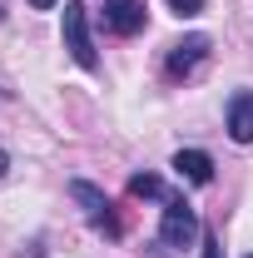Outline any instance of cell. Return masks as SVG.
I'll use <instances>...</instances> for the list:
<instances>
[{"label":"cell","instance_id":"cell-2","mask_svg":"<svg viewBox=\"0 0 253 258\" xmlns=\"http://www.w3.org/2000/svg\"><path fill=\"white\" fill-rule=\"evenodd\" d=\"M60 35H65V50H70V60L80 64V70H95V64H99L95 40H90V15H85V5H80V0H70V5H65Z\"/></svg>","mask_w":253,"mask_h":258},{"label":"cell","instance_id":"cell-4","mask_svg":"<svg viewBox=\"0 0 253 258\" xmlns=\"http://www.w3.org/2000/svg\"><path fill=\"white\" fill-rule=\"evenodd\" d=\"M209 50H214L209 35H184V40H174L169 55H164V75H169V80H189L194 70L209 60Z\"/></svg>","mask_w":253,"mask_h":258},{"label":"cell","instance_id":"cell-9","mask_svg":"<svg viewBox=\"0 0 253 258\" xmlns=\"http://www.w3.org/2000/svg\"><path fill=\"white\" fill-rule=\"evenodd\" d=\"M169 10L179 20H189V15H204V0H169Z\"/></svg>","mask_w":253,"mask_h":258},{"label":"cell","instance_id":"cell-7","mask_svg":"<svg viewBox=\"0 0 253 258\" xmlns=\"http://www.w3.org/2000/svg\"><path fill=\"white\" fill-rule=\"evenodd\" d=\"M228 134L238 144H253V95H233L228 99Z\"/></svg>","mask_w":253,"mask_h":258},{"label":"cell","instance_id":"cell-12","mask_svg":"<svg viewBox=\"0 0 253 258\" xmlns=\"http://www.w3.org/2000/svg\"><path fill=\"white\" fill-rule=\"evenodd\" d=\"M5 169H10V154H5V149H0V174H5Z\"/></svg>","mask_w":253,"mask_h":258},{"label":"cell","instance_id":"cell-13","mask_svg":"<svg viewBox=\"0 0 253 258\" xmlns=\"http://www.w3.org/2000/svg\"><path fill=\"white\" fill-rule=\"evenodd\" d=\"M248 258H253V253H248Z\"/></svg>","mask_w":253,"mask_h":258},{"label":"cell","instance_id":"cell-8","mask_svg":"<svg viewBox=\"0 0 253 258\" xmlns=\"http://www.w3.org/2000/svg\"><path fill=\"white\" fill-rule=\"evenodd\" d=\"M129 194H134V199H169L154 174H134V179H129Z\"/></svg>","mask_w":253,"mask_h":258},{"label":"cell","instance_id":"cell-6","mask_svg":"<svg viewBox=\"0 0 253 258\" xmlns=\"http://www.w3.org/2000/svg\"><path fill=\"white\" fill-rule=\"evenodd\" d=\"M174 174L189 179V184H214V159L204 149H179L174 154Z\"/></svg>","mask_w":253,"mask_h":258},{"label":"cell","instance_id":"cell-1","mask_svg":"<svg viewBox=\"0 0 253 258\" xmlns=\"http://www.w3.org/2000/svg\"><path fill=\"white\" fill-rule=\"evenodd\" d=\"M194 238H204V224H199L194 204L179 199V194H169L164 199V219H159V243L164 248H189Z\"/></svg>","mask_w":253,"mask_h":258},{"label":"cell","instance_id":"cell-3","mask_svg":"<svg viewBox=\"0 0 253 258\" xmlns=\"http://www.w3.org/2000/svg\"><path fill=\"white\" fill-rule=\"evenodd\" d=\"M70 199H75V204L85 209V219H90V228H95V233H104V238H119V233H124L119 214H114V204H109V199H104L95 184L75 179V184H70Z\"/></svg>","mask_w":253,"mask_h":258},{"label":"cell","instance_id":"cell-11","mask_svg":"<svg viewBox=\"0 0 253 258\" xmlns=\"http://www.w3.org/2000/svg\"><path fill=\"white\" fill-rule=\"evenodd\" d=\"M30 5H35V10H50V5H55V0H30Z\"/></svg>","mask_w":253,"mask_h":258},{"label":"cell","instance_id":"cell-5","mask_svg":"<svg viewBox=\"0 0 253 258\" xmlns=\"http://www.w3.org/2000/svg\"><path fill=\"white\" fill-rule=\"evenodd\" d=\"M149 20V5L144 0H104V30L109 35H139Z\"/></svg>","mask_w":253,"mask_h":258},{"label":"cell","instance_id":"cell-10","mask_svg":"<svg viewBox=\"0 0 253 258\" xmlns=\"http://www.w3.org/2000/svg\"><path fill=\"white\" fill-rule=\"evenodd\" d=\"M204 258H223V248H219V238H214V233H204Z\"/></svg>","mask_w":253,"mask_h":258}]
</instances>
